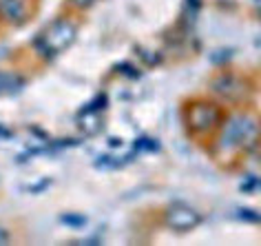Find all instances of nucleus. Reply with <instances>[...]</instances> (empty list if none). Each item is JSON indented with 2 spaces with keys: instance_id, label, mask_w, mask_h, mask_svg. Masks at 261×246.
Masks as SVG:
<instances>
[{
  "instance_id": "obj_1",
  "label": "nucleus",
  "mask_w": 261,
  "mask_h": 246,
  "mask_svg": "<svg viewBox=\"0 0 261 246\" xmlns=\"http://www.w3.org/2000/svg\"><path fill=\"white\" fill-rule=\"evenodd\" d=\"M261 135V122L250 113H234L221 127L219 149L237 153L241 149H252Z\"/></svg>"
},
{
  "instance_id": "obj_2",
  "label": "nucleus",
  "mask_w": 261,
  "mask_h": 246,
  "mask_svg": "<svg viewBox=\"0 0 261 246\" xmlns=\"http://www.w3.org/2000/svg\"><path fill=\"white\" fill-rule=\"evenodd\" d=\"M184 120L193 133H208L221 125V109L211 100H191L186 105Z\"/></svg>"
},
{
  "instance_id": "obj_3",
  "label": "nucleus",
  "mask_w": 261,
  "mask_h": 246,
  "mask_svg": "<svg viewBox=\"0 0 261 246\" xmlns=\"http://www.w3.org/2000/svg\"><path fill=\"white\" fill-rule=\"evenodd\" d=\"M75 34H77V29L71 20H58L44 31V36L40 40H36V47L42 49V56L54 58L56 54H60L62 49H67L75 40Z\"/></svg>"
},
{
  "instance_id": "obj_4",
  "label": "nucleus",
  "mask_w": 261,
  "mask_h": 246,
  "mask_svg": "<svg viewBox=\"0 0 261 246\" xmlns=\"http://www.w3.org/2000/svg\"><path fill=\"white\" fill-rule=\"evenodd\" d=\"M164 222L168 229H173L175 233H188V231H195L201 224V215L195 209H191V206L177 202L166 209Z\"/></svg>"
},
{
  "instance_id": "obj_5",
  "label": "nucleus",
  "mask_w": 261,
  "mask_h": 246,
  "mask_svg": "<svg viewBox=\"0 0 261 246\" xmlns=\"http://www.w3.org/2000/svg\"><path fill=\"white\" fill-rule=\"evenodd\" d=\"M213 91L224 95L228 100H241L244 95L250 93V82L239 78L237 73H221L213 80Z\"/></svg>"
},
{
  "instance_id": "obj_6",
  "label": "nucleus",
  "mask_w": 261,
  "mask_h": 246,
  "mask_svg": "<svg viewBox=\"0 0 261 246\" xmlns=\"http://www.w3.org/2000/svg\"><path fill=\"white\" fill-rule=\"evenodd\" d=\"M0 14L9 22L20 24L27 18V3L24 0H0Z\"/></svg>"
},
{
  "instance_id": "obj_7",
  "label": "nucleus",
  "mask_w": 261,
  "mask_h": 246,
  "mask_svg": "<svg viewBox=\"0 0 261 246\" xmlns=\"http://www.w3.org/2000/svg\"><path fill=\"white\" fill-rule=\"evenodd\" d=\"M22 87V80H18L16 76L0 73V91H18Z\"/></svg>"
},
{
  "instance_id": "obj_8",
  "label": "nucleus",
  "mask_w": 261,
  "mask_h": 246,
  "mask_svg": "<svg viewBox=\"0 0 261 246\" xmlns=\"http://www.w3.org/2000/svg\"><path fill=\"white\" fill-rule=\"evenodd\" d=\"M60 222L67 224V226H71V229H82V226L87 224V217H84V215H77V213H67V215L60 217Z\"/></svg>"
},
{
  "instance_id": "obj_9",
  "label": "nucleus",
  "mask_w": 261,
  "mask_h": 246,
  "mask_svg": "<svg viewBox=\"0 0 261 246\" xmlns=\"http://www.w3.org/2000/svg\"><path fill=\"white\" fill-rule=\"evenodd\" d=\"M237 215H239V219H244V222H252V224H259L261 222V213L252 211V209H246V206L237 209Z\"/></svg>"
},
{
  "instance_id": "obj_10",
  "label": "nucleus",
  "mask_w": 261,
  "mask_h": 246,
  "mask_svg": "<svg viewBox=\"0 0 261 246\" xmlns=\"http://www.w3.org/2000/svg\"><path fill=\"white\" fill-rule=\"evenodd\" d=\"M135 146L138 149H144V151H160V142L158 140H151V138H140L138 142H135Z\"/></svg>"
},
{
  "instance_id": "obj_11",
  "label": "nucleus",
  "mask_w": 261,
  "mask_h": 246,
  "mask_svg": "<svg viewBox=\"0 0 261 246\" xmlns=\"http://www.w3.org/2000/svg\"><path fill=\"white\" fill-rule=\"evenodd\" d=\"M228 56H232V49H224V51H215V54H213V58H211V60H213L215 64H221V62H228V60H230V58H228Z\"/></svg>"
},
{
  "instance_id": "obj_12",
  "label": "nucleus",
  "mask_w": 261,
  "mask_h": 246,
  "mask_svg": "<svg viewBox=\"0 0 261 246\" xmlns=\"http://www.w3.org/2000/svg\"><path fill=\"white\" fill-rule=\"evenodd\" d=\"M117 71H124V73H126V78H130V80H138V78H140V71L133 69V67H128V64H120V67H117Z\"/></svg>"
},
{
  "instance_id": "obj_13",
  "label": "nucleus",
  "mask_w": 261,
  "mask_h": 246,
  "mask_svg": "<svg viewBox=\"0 0 261 246\" xmlns=\"http://www.w3.org/2000/svg\"><path fill=\"white\" fill-rule=\"evenodd\" d=\"M71 3H73L75 7H80V9H87V7L93 5V0H71Z\"/></svg>"
},
{
  "instance_id": "obj_14",
  "label": "nucleus",
  "mask_w": 261,
  "mask_h": 246,
  "mask_svg": "<svg viewBox=\"0 0 261 246\" xmlns=\"http://www.w3.org/2000/svg\"><path fill=\"white\" fill-rule=\"evenodd\" d=\"M5 242H9V231L0 226V244H5Z\"/></svg>"
},
{
  "instance_id": "obj_15",
  "label": "nucleus",
  "mask_w": 261,
  "mask_h": 246,
  "mask_svg": "<svg viewBox=\"0 0 261 246\" xmlns=\"http://www.w3.org/2000/svg\"><path fill=\"white\" fill-rule=\"evenodd\" d=\"M254 3H257V5H261V0H254Z\"/></svg>"
}]
</instances>
